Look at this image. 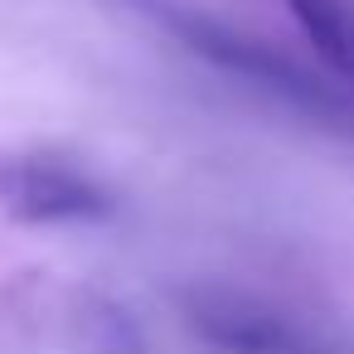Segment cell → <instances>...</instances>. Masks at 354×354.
I'll return each mask as SVG.
<instances>
[{
	"mask_svg": "<svg viewBox=\"0 0 354 354\" xmlns=\"http://www.w3.org/2000/svg\"><path fill=\"white\" fill-rule=\"evenodd\" d=\"M127 6L151 15L160 30H170L189 54L209 59L214 68H223V73H233L252 88H267L272 97H281V102H291V107H301L320 122H354V97L349 93H339L335 83H320L310 68L277 54L272 44H262V39H252V35H243V30H233V25H223V20H214L194 6H180V0H127Z\"/></svg>",
	"mask_w": 354,
	"mask_h": 354,
	"instance_id": "6da1fadb",
	"label": "cell"
},
{
	"mask_svg": "<svg viewBox=\"0 0 354 354\" xmlns=\"http://www.w3.org/2000/svg\"><path fill=\"white\" fill-rule=\"evenodd\" d=\"M0 209L20 223H97L112 218L117 199L88 170L59 156H0Z\"/></svg>",
	"mask_w": 354,
	"mask_h": 354,
	"instance_id": "7a4b0ae2",
	"label": "cell"
},
{
	"mask_svg": "<svg viewBox=\"0 0 354 354\" xmlns=\"http://www.w3.org/2000/svg\"><path fill=\"white\" fill-rule=\"evenodd\" d=\"M185 315H189V330L223 354H286V349H296V330L286 325V315H277L272 306H262L257 296H243V291L199 286L185 296Z\"/></svg>",
	"mask_w": 354,
	"mask_h": 354,
	"instance_id": "3957f363",
	"label": "cell"
},
{
	"mask_svg": "<svg viewBox=\"0 0 354 354\" xmlns=\"http://www.w3.org/2000/svg\"><path fill=\"white\" fill-rule=\"evenodd\" d=\"M281 6L315 44V54L330 64V73L354 83V10L344 0H281Z\"/></svg>",
	"mask_w": 354,
	"mask_h": 354,
	"instance_id": "277c9868",
	"label": "cell"
}]
</instances>
